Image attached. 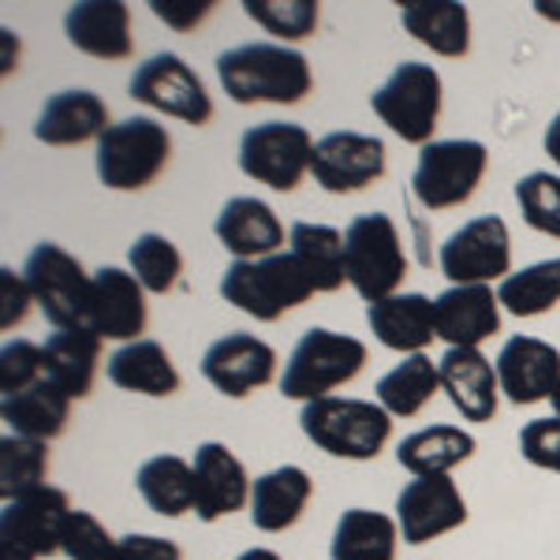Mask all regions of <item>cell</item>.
Segmentation results:
<instances>
[{
  "label": "cell",
  "mask_w": 560,
  "mask_h": 560,
  "mask_svg": "<svg viewBox=\"0 0 560 560\" xmlns=\"http://www.w3.org/2000/svg\"><path fill=\"white\" fill-rule=\"evenodd\" d=\"M217 79L236 105H300L314 90L306 57L280 42H250L221 52Z\"/></svg>",
  "instance_id": "obj_1"
},
{
  "label": "cell",
  "mask_w": 560,
  "mask_h": 560,
  "mask_svg": "<svg viewBox=\"0 0 560 560\" xmlns=\"http://www.w3.org/2000/svg\"><path fill=\"white\" fill-rule=\"evenodd\" d=\"M497 382L501 396L516 408L553 400L560 385V351L541 337H512L497 351Z\"/></svg>",
  "instance_id": "obj_18"
},
{
  "label": "cell",
  "mask_w": 560,
  "mask_h": 560,
  "mask_svg": "<svg viewBox=\"0 0 560 560\" xmlns=\"http://www.w3.org/2000/svg\"><path fill=\"white\" fill-rule=\"evenodd\" d=\"M541 147H546V153L553 158V165L560 168V113L546 124V135H541Z\"/></svg>",
  "instance_id": "obj_47"
},
{
  "label": "cell",
  "mask_w": 560,
  "mask_h": 560,
  "mask_svg": "<svg viewBox=\"0 0 560 560\" xmlns=\"http://www.w3.org/2000/svg\"><path fill=\"white\" fill-rule=\"evenodd\" d=\"M345 255H348V284L366 303L396 295L404 277H408V255H404L400 232H396L388 213L355 217L345 232Z\"/></svg>",
  "instance_id": "obj_9"
},
{
  "label": "cell",
  "mask_w": 560,
  "mask_h": 560,
  "mask_svg": "<svg viewBox=\"0 0 560 560\" xmlns=\"http://www.w3.org/2000/svg\"><path fill=\"white\" fill-rule=\"evenodd\" d=\"M501 300L490 284H453L433 300L438 340L448 348H478L501 332Z\"/></svg>",
  "instance_id": "obj_21"
},
{
  "label": "cell",
  "mask_w": 560,
  "mask_h": 560,
  "mask_svg": "<svg viewBox=\"0 0 560 560\" xmlns=\"http://www.w3.org/2000/svg\"><path fill=\"white\" fill-rule=\"evenodd\" d=\"M441 273L453 284H501L512 273V236L497 213L475 217L441 247Z\"/></svg>",
  "instance_id": "obj_12"
},
{
  "label": "cell",
  "mask_w": 560,
  "mask_h": 560,
  "mask_svg": "<svg viewBox=\"0 0 560 560\" xmlns=\"http://www.w3.org/2000/svg\"><path fill=\"white\" fill-rule=\"evenodd\" d=\"M366 325L388 351H400V355H419L438 337L433 300L422 292H396L388 300L366 303Z\"/></svg>",
  "instance_id": "obj_24"
},
{
  "label": "cell",
  "mask_w": 560,
  "mask_h": 560,
  "mask_svg": "<svg viewBox=\"0 0 560 560\" xmlns=\"http://www.w3.org/2000/svg\"><path fill=\"white\" fill-rule=\"evenodd\" d=\"M520 456L527 459L530 467L560 475V419L557 415L535 419L520 430Z\"/></svg>",
  "instance_id": "obj_43"
},
{
  "label": "cell",
  "mask_w": 560,
  "mask_h": 560,
  "mask_svg": "<svg viewBox=\"0 0 560 560\" xmlns=\"http://www.w3.org/2000/svg\"><path fill=\"white\" fill-rule=\"evenodd\" d=\"M396 523L408 546H427L433 538H445L467 523V501L448 475L411 478L396 497Z\"/></svg>",
  "instance_id": "obj_14"
},
{
  "label": "cell",
  "mask_w": 560,
  "mask_h": 560,
  "mask_svg": "<svg viewBox=\"0 0 560 560\" xmlns=\"http://www.w3.org/2000/svg\"><path fill=\"white\" fill-rule=\"evenodd\" d=\"M292 255L303 266V273L311 277L314 292H340L348 280V255H345V232H337L332 224H311L300 221L288 232Z\"/></svg>",
  "instance_id": "obj_32"
},
{
  "label": "cell",
  "mask_w": 560,
  "mask_h": 560,
  "mask_svg": "<svg viewBox=\"0 0 560 560\" xmlns=\"http://www.w3.org/2000/svg\"><path fill=\"white\" fill-rule=\"evenodd\" d=\"M314 497V478L300 464H280L273 471L255 478L250 490V523L261 535H280L292 530L303 520L306 504Z\"/></svg>",
  "instance_id": "obj_26"
},
{
  "label": "cell",
  "mask_w": 560,
  "mask_h": 560,
  "mask_svg": "<svg viewBox=\"0 0 560 560\" xmlns=\"http://www.w3.org/2000/svg\"><path fill=\"white\" fill-rule=\"evenodd\" d=\"M314 139L303 124L266 120L243 131L240 139V168L255 184H266L269 191H295L311 173Z\"/></svg>",
  "instance_id": "obj_10"
},
{
  "label": "cell",
  "mask_w": 560,
  "mask_h": 560,
  "mask_svg": "<svg viewBox=\"0 0 560 560\" xmlns=\"http://www.w3.org/2000/svg\"><path fill=\"white\" fill-rule=\"evenodd\" d=\"M388 150L377 135L332 131L314 142L311 176L329 195H355L385 176Z\"/></svg>",
  "instance_id": "obj_13"
},
{
  "label": "cell",
  "mask_w": 560,
  "mask_h": 560,
  "mask_svg": "<svg viewBox=\"0 0 560 560\" xmlns=\"http://www.w3.org/2000/svg\"><path fill=\"white\" fill-rule=\"evenodd\" d=\"M65 34L79 52L94 60H128L135 52L131 8L120 0H86L68 8Z\"/></svg>",
  "instance_id": "obj_23"
},
{
  "label": "cell",
  "mask_w": 560,
  "mask_h": 560,
  "mask_svg": "<svg viewBox=\"0 0 560 560\" xmlns=\"http://www.w3.org/2000/svg\"><path fill=\"white\" fill-rule=\"evenodd\" d=\"M42 348L31 345V340H8L0 348V393L15 396L23 388H31L34 382H42Z\"/></svg>",
  "instance_id": "obj_42"
},
{
  "label": "cell",
  "mask_w": 560,
  "mask_h": 560,
  "mask_svg": "<svg viewBox=\"0 0 560 560\" xmlns=\"http://www.w3.org/2000/svg\"><path fill=\"white\" fill-rule=\"evenodd\" d=\"M34 292L26 284V277L12 273V269H0V329H15L26 314H31Z\"/></svg>",
  "instance_id": "obj_44"
},
{
  "label": "cell",
  "mask_w": 560,
  "mask_h": 560,
  "mask_svg": "<svg viewBox=\"0 0 560 560\" xmlns=\"http://www.w3.org/2000/svg\"><path fill=\"white\" fill-rule=\"evenodd\" d=\"M4 45H8V57H4V71H12V31H4ZM20 52V49H15Z\"/></svg>",
  "instance_id": "obj_51"
},
{
  "label": "cell",
  "mask_w": 560,
  "mask_h": 560,
  "mask_svg": "<svg viewBox=\"0 0 560 560\" xmlns=\"http://www.w3.org/2000/svg\"><path fill=\"white\" fill-rule=\"evenodd\" d=\"M400 23L419 45H427L438 57L459 60L471 52V12L453 0H411L400 4Z\"/></svg>",
  "instance_id": "obj_29"
},
{
  "label": "cell",
  "mask_w": 560,
  "mask_h": 560,
  "mask_svg": "<svg viewBox=\"0 0 560 560\" xmlns=\"http://www.w3.org/2000/svg\"><path fill=\"white\" fill-rule=\"evenodd\" d=\"M150 8L161 23L173 26V31H179V34L195 31V26L213 12L210 0H153Z\"/></svg>",
  "instance_id": "obj_45"
},
{
  "label": "cell",
  "mask_w": 560,
  "mask_h": 560,
  "mask_svg": "<svg viewBox=\"0 0 560 560\" xmlns=\"http://www.w3.org/2000/svg\"><path fill=\"white\" fill-rule=\"evenodd\" d=\"M60 553L68 560H120V538L108 535V527L94 512L75 509L65 527Z\"/></svg>",
  "instance_id": "obj_41"
},
{
  "label": "cell",
  "mask_w": 560,
  "mask_h": 560,
  "mask_svg": "<svg viewBox=\"0 0 560 560\" xmlns=\"http://www.w3.org/2000/svg\"><path fill=\"white\" fill-rule=\"evenodd\" d=\"M441 370V393L448 404L464 415L467 422H493L501 408V382L497 366L478 348H448L438 359Z\"/></svg>",
  "instance_id": "obj_22"
},
{
  "label": "cell",
  "mask_w": 560,
  "mask_h": 560,
  "mask_svg": "<svg viewBox=\"0 0 560 560\" xmlns=\"http://www.w3.org/2000/svg\"><path fill=\"white\" fill-rule=\"evenodd\" d=\"M400 523L374 509H348L332 527L329 560H396Z\"/></svg>",
  "instance_id": "obj_33"
},
{
  "label": "cell",
  "mask_w": 560,
  "mask_h": 560,
  "mask_svg": "<svg viewBox=\"0 0 560 560\" xmlns=\"http://www.w3.org/2000/svg\"><path fill=\"white\" fill-rule=\"evenodd\" d=\"M243 12L266 34H273L280 45L314 38V31L322 23V12L314 0H247Z\"/></svg>",
  "instance_id": "obj_39"
},
{
  "label": "cell",
  "mask_w": 560,
  "mask_h": 560,
  "mask_svg": "<svg viewBox=\"0 0 560 560\" xmlns=\"http://www.w3.org/2000/svg\"><path fill=\"white\" fill-rule=\"evenodd\" d=\"M23 277L34 292V303L52 329H90L94 314V277L83 269V261L68 255L60 243H38L23 266Z\"/></svg>",
  "instance_id": "obj_7"
},
{
  "label": "cell",
  "mask_w": 560,
  "mask_h": 560,
  "mask_svg": "<svg viewBox=\"0 0 560 560\" xmlns=\"http://www.w3.org/2000/svg\"><path fill=\"white\" fill-rule=\"evenodd\" d=\"M0 560H38V557L26 553L20 546H12V541H0Z\"/></svg>",
  "instance_id": "obj_48"
},
{
  "label": "cell",
  "mask_w": 560,
  "mask_h": 560,
  "mask_svg": "<svg viewBox=\"0 0 560 560\" xmlns=\"http://www.w3.org/2000/svg\"><path fill=\"white\" fill-rule=\"evenodd\" d=\"M478 453L475 433H467L464 427H427L415 430L396 445V464L404 467L411 478H427V475H453L456 467H464L467 459Z\"/></svg>",
  "instance_id": "obj_30"
},
{
  "label": "cell",
  "mask_w": 560,
  "mask_h": 560,
  "mask_svg": "<svg viewBox=\"0 0 560 560\" xmlns=\"http://www.w3.org/2000/svg\"><path fill=\"white\" fill-rule=\"evenodd\" d=\"M105 374H108V382L116 388H124V393H139V396L179 393V370L173 366L168 351L150 337L116 348L105 363Z\"/></svg>",
  "instance_id": "obj_28"
},
{
  "label": "cell",
  "mask_w": 560,
  "mask_h": 560,
  "mask_svg": "<svg viewBox=\"0 0 560 560\" xmlns=\"http://www.w3.org/2000/svg\"><path fill=\"white\" fill-rule=\"evenodd\" d=\"M45 475H49V441L4 433V441H0V497L15 501L23 493L42 490V486H49Z\"/></svg>",
  "instance_id": "obj_37"
},
{
  "label": "cell",
  "mask_w": 560,
  "mask_h": 560,
  "mask_svg": "<svg viewBox=\"0 0 560 560\" xmlns=\"http://www.w3.org/2000/svg\"><path fill=\"white\" fill-rule=\"evenodd\" d=\"M202 377L229 400H247L277 377V351L255 332H229L206 348Z\"/></svg>",
  "instance_id": "obj_15"
},
{
  "label": "cell",
  "mask_w": 560,
  "mask_h": 560,
  "mask_svg": "<svg viewBox=\"0 0 560 560\" xmlns=\"http://www.w3.org/2000/svg\"><path fill=\"white\" fill-rule=\"evenodd\" d=\"M213 236L236 261H258L280 255L284 247V224L273 213V206L255 195H236L221 206L213 221Z\"/></svg>",
  "instance_id": "obj_20"
},
{
  "label": "cell",
  "mask_w": 560,
  "mask_h": 560,
  "mask_svg": "<svg viewBox=\"0 0 560 560\" xmlns=\"http://www.w3.org/2000/svg\"><path fill=\"white\" fill-rule=\"evenodd\" d=\"M108 128V105L94 90H60L42 105L34 139L45 147H83L90 139L97 142Z\"/></svg>",
  "instance_id": "obj_25"
},
{
  "label": "cell",
  "mask_w": 560,
  "mask_h": 560,
  "mask_svg": "<svg viewBox=\"0 0 560 560\" xmlns=\"http://www.w3.org/2000/svg\"><path fill=\"white\" fill-rule=\"evenodd\" d=\"M438 393H441V370L427 351L404 355V363H396L377 382V404L393 419H415Z\"/></svg>",
  "instance_id": "obj_35"
},
{
  "label": "cell",
  "mask_w": 560,
  "mask_h": 560,
  "mask_svg": "<svg viewBox=\"0 0 560 560\" xmlns=\"http://www.w3.org/2000/svg\"><path fill=\"white\" fill-rule=\"evenodd\" d=\"M516 202L530 229L549 240H560V176L527 173L516 184Z\"/></svg>",
  "instance_id": "obj_40"
},
{
  "label": "cell",
  "mask_w": 560,
  "mask_h": 560,
  "mask_svg": "<svg viewBox=\"0 0 560 560\" xmlns=\"http://www.w3.org/2000/svg\"><path fill=\"white\" fill-rule=\"evenodd\" d=\"M120 560H184L173 538L161 535H124L120 538Z\"/></svg>",
  "instance_id": "obj_46"
},
{
  "label": "cell",
  "mask_w": 560,
  "mask_h": 560,
  "mask_svg": "<svg viewBox=\"0 0 560 560\" xmlns=\"http://www.w3.org/2000/svg\"><path fill=\"white\" fill-rule=\"evenodd\" d=\"M535 12L541 15V20L560 23V0H557V4H549V0H535Z\"/></svg>",
  "instance_id": "obj_49"
},
{
  "label": "cell",
  "mask_w": 560,
  "mask_h": 560,
  "mask_svg": "<svg viewBox=\"0 0 560 560\" xmlns=\"http://www.w3.org/2000/svg\"><path fill=\"white\" fill-rule=\"evenodd\" d=\"M173 135L153 116H128L97 139L94 168L108 191H147L168 168Z\"/></svg>",
  "instance_id": "obj_3"
},
{
  "label": "cell",
  "mask_w": 560,
  "mask_h": 560,
  "mask_svg": "<svg viewBox=\"0 0 560 560\" xmlns=\"http://www.w3.org/2000/svg\"><path fill=\"white\" fill-rule=\"evenodd\" d=\"M128 94L153 113L176 116L191 128H206L213 120L210 90L179 52H153L150 60H142L128 83Z\"/></svg>",
  "instance_id": "obj_11"
},
{
  "label": "cell",
  "mask_w": 560,
  "mask_h": 560,
  "mask_svg": "<svg viewBox=\"0 0 560 560\" xmlns=\"http://www.w3.org/2000/svg\"><path fill=\"white\" fill-rule=\"evenodd\" d=\"M497 300L516 318H538L560 303V258L535 261L497 284Z\"/></svg>",
  "instance_id": "obj_36"
},
{
  "label": "cell",
  "mask_w": 560,
  "mask_h": 560,
  "mask_svg": "<svg viewBox=\"0 0 560 560\" xmlns=\"http://www.w3.org/2000/svg\"><path fill=\"white\" fill-rule=\"evenodd\" d=\"M142 501L150 512L165 520H179L187 512H195V467L184 456H153L139 467L135 475Z\"/></svg>",
  "instance_id": "obj_34"
},
{
  "label": "cell",
  "mask_w": 560,
  "mask_h": 560,
  "mask_svg": "<svg viewBox=\"0 0 560 560\" xmlns=\"http://www.w3.org/2000/svg\"><path fill=\"white\" fill-rule=\"evenodd\" d=\"M370 105L396 139L411 142V147H430L441 120V105H445V86H441V75L433 65L404 60L374 90Z\"/></svg>",
  "instance_id": "obj_6"
},
{
  "label": "cell",
  "mask_w": 560,
  "mask_h": 560,
  "mask_svg": "<svg viewBox=\"0 0 560 560\" xmlns=\"http://www.w3.org/2000/svg\"><path fill=\"white\" fill-rule=\"evenodd\" d=\"M300 430L314 448L337 459H366L382 456L393 438V415L377 400H355V396H325V400L303 404Z\"/></svg>",
  "instance_id": "obj_2"
},
{
  "label": "cell",
  "mask_w": 560,
  "mask_h": 560,
  "mask_svg": "<svg viewBox=\"0 0 560 560\" xmlns=\"http://www.w3.org/2000/svg\"><path fill=\"white\" fill-rule=\"evenodd\" d=\"M553 415L560 419V385H557V393H553Z\"/></svg>",
  "instance_id": "obj_52"
},
{
  "label": "cell",
  "mask_w": 560,
  "mask_h": 560,
  "mask_svg": "<svg viewBox=\"0 0 560 560\" xmlns=\"http://www.w3.org/2000/svg\"><path fill=\"white\" fill-rule=\"evenodd\" d=\"M195 516L202 523H217L232 512L250 509V482L243 459L224 441H202L195 448Z\"/></svg>",
  "instance_id": "obj_17"
},
{
  "label": "cell",
  "mask_w": 560,
  "mask_h": 560,
  "mask_svg": "<svg viewBox=\"0 0 560 560\" xmlns=\"http://www.w3.org/2000/svg\"><path fill=\"white\" fill-rule=\"evenodd\" d=\"M128 266L150 295H168L184 277V255L161 232H142L128 247Z\"/></svg>",
  "instance_id": "obj_38"
},
{
  "label": "cell",
  "mask_w": 560,
  "mask_h": 560,
  "mask_svg": "<svg viewBox=\"0 0 560 560\" xmlns=\"http://www.w3.org/2000/svg\"><path fill=\"white\" fill-rule=\"evenodd\" d=\"M366 366V345L348 332H332V329H306L300 337V345L292 348L284 363V377H280V393L284 400H300L314 404L332 396V388L355 382Z\"/></svg>",
  "instance_id": "obj_4"
},
{
  "label": "cell",
  "mask_w": 560,
  "mask_h": 560,
  "mask_svg": "<svg viewBox=\"0 0 560 560\" xmlns=\"http://www.w3.org/2000/svg\"><path fill=\"white\" fill-rule=\"evenodd\" d=\"M97 363H102V337L90 329H57L42 345L45 382H52L71 400H86L94 393Z\"/></svg>",
  "instance_id": "obj_27"
},
{
  "label": "cell",
  "mask_w": 560,
  "mask_h": 560,
  "mask_svg": "<svg viewBox=\"0 0 560 560\" xmlns=\"http://www.w3.org/2000/svg\"><path fill=\"white\" fill-rule=\"evenodd\" d=\"M0 419H4L8 433L34 441H52L68 430L71 419V396L60 393L52 382H34L31 388L0 400Z\"/></svg>",
  "instance_id": "obj_31"
},
{
  "label": "cell",
  "mask_w": 560,
  "mask_h": 560,
  "mask_svg": "<svg viewBox=\"0 0 560 560\" xmlns=\"http://www.w3.org/2000/svg\"><path fill=\"white\" fill-rule=\"evenodd\" d=\"M311 295L314 284L292 250H280V255L258 261H232L221 277V300L243 314H250L255 322L284 318L288 311L303 306Z\"/></svg>",
  "instance_id": "obj_5"
},
{
  "label": "cell",
  "mask_w": 560,
  "mask_h": 560,
  "mask_svg": "<svg viewBox=\"0 0 560 560\" xmlns=\"http://www.w3.org/2000/svg\"><path fill=\"white\" fill-rule=\"evenodd\" d=\"M236 560H284V557L273 553V549H266V546H255V549H247V553H240Z\"/></svg>",
  "instance_id": "obj_50"
},
{
  "label": "cell",
  "mask_w": 560,
  "mask_h": 560,
  "mask_svg": "<svg viewBox=\"0 0 560 560\" xmlns=\"http://www.w3.org/2000/svg\"><path fill=\"white\" fill-rule=\"evenodd\" d=\"M486 168H490V150L478 139H433L419 153L411 195L433 213L456 210L471 202L478 184L486 179Z\"/></svg>",
  "instance_id": "obj_8"
},
{
  "label": "cell",
  "mask_w": 560,
  "mask_h": 560,
  "mask_svg": "<svg viewBox=\"0 0 560 560\" xmlns=\"http://www.w3.org/2000/svg\"><path fill=\"white\" fill-rule=\"evenodd\" d=\"M71 501L57 486H42L34 493H23L15 501H4L0 512V541L26 549L34 557H52L60 553L65 541V527L71 520Z\"/></svg>",
  "instance_id": "obj_16"
},
{
  "label": "cell",
  "mask_w": 560,
  "mask_h": 560,
  "mask_svg": "<svg viewBox=\"0 0 560 560\" xmlns=\"http://www.w3.org/2000/svg\"><path fill=\"white\" fill-rule=\"evenodd\" d=\"M147 329V288L135 280L131 269L102 266L94 273V314H90V332L102 340H142Z\"/></svg>",
  "instance_id": "obj_19"
}]
</instances>
